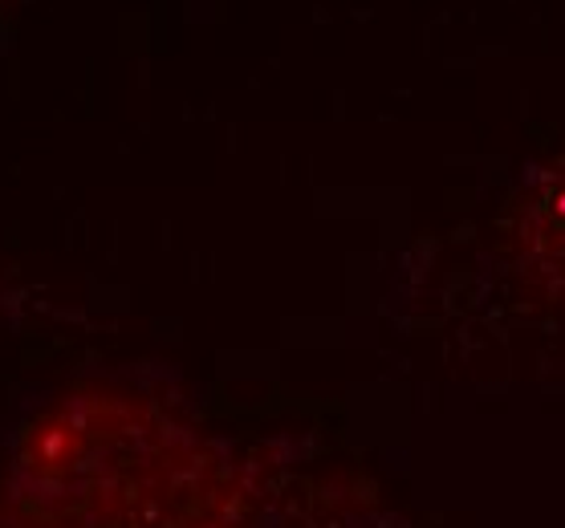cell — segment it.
<instances>
[{"label": "cell", "mask_w": 565, "mask_h": 528, "mask_svg": "<svg viewBox=\"0 0 565 528\" xmlns=\"http://www.w3.org/2000/svg\"><path fill=\"white\" fill-rule=\"evenodd\" d=\"M550 204H565V187H562V195H553Z\"/></svg>", "instance_id": "obj_1"}]
</instances>
